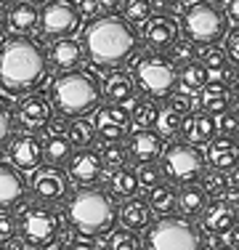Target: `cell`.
I'll use <instances>...</instances> for the list:
<instances>
[{"instance_id": "obj_24", "label": "cell", "mask_w": 239, "mask_h": 250, "mask_svg": "<svg viewBox=\"0 0 239 250\" xmlns=\"http://www.w3.org/2000/svg\"><path fill=\"white\" fill-rule=\"evenodd\" d=\"M197 93H199V109L210 112V115H223L226 109L234 106L231 85H226L223 80H207Z\"/></svg>"}, {"instance_id": "obj_21", "label": "cell", "mask_w": 239, "mask_h": 250, "mask_svg": "<svg viewBox=\"0 0 239 250\" xmlns=\"http://www.w3.org/2000/svg\"><path fill=\"white\" fill-rule=\"evenodd\" d=\"M43 152H45V163L48 165H67L72 160V154H75V144H72L67 128H61V125H56L51 120L48 125V136L43 139Z\"/></svg>"}, {"instance_id": "obj_47", "label": "cell", "mask_w": 239, "mask_h": 250, "mask_svg": "<svg viewBox=\"0 0 239 250\" xmlns=\"http://www.w3.org/2000/svg\"><path fill=\"white\" fill-rule=\"evenodd\" d=\"M226 53H229V59L239 67V24H234L226 32Z\"/></svg>"}, {"instance_id": "obj_30", "label": "cell", "mask_w": 239, "mask_h": 250, "mask_svg": "<svg viewBox=\"0 0 239 250\" xmlns=\"http://www.w3.org/2000/svg\"><path fill=\"white\" fill-rule=\"evenodd\" d=\"M106 187H109V192L115 194L120 200H128V197H136L141 189L139 184V176H136V168H117L112 170L109 178H106Z\"/></svg>"}, {"instance_id": "obj_55", "label": "cell", "mask_w": 239, "mask_h": 250, "mask_svg": "<svg viewBox=\"0 0 239 250\" xmlns=\"http://www.w3.org/2000/svg\"><path fill=\"white\" fill-rule=\"evenodd\" d=\"M210 250H234L231 245H215V248H210Z\"/></svg>"}, {"instance_id": "obj_43", "label": "cell", "mask_w": 239, "mask_h": 250, "mask_svg": "<svg viewBox=\"0 0 239 250\" xmlns=\"http://www.w3.org/2000/svg\"><path fill=\"white\" fill-rule=\"evenodd\" d=\"M19 234V216L11 210H0V245H8Z\"/></svg>"}, {"instance_id": "obj_1", "label": "cell", "mask_w": 239, "mask_h": 250, "mask_svg": "<svg viewBox=\"0 0 239 250\" xmlns=\"http://www.w3.org/2000/svg\"><path fill=\"white\" fill-rule=\"evenodd\" d=\"M48 51L29 35H8L0 40V91L24 96L38 91L48 77Z\"/></svg>"}, {"instance_id": "obj_49", "label": "cell", "mask_w": 239, "mask_h": 250, "mask_svg": "<svg viewBox=\"0 0 239 250\" xmlns=\"http://www.w3.org/2000/svg\"><path fill=\"white\" fill-rule=\"evenodd\" d=\"M226 16L231 24H239V0H229L226 3Z\"/></svg>"}, {"instance_id": "obj_13", "label": "cell", "mask_w": 239, "mask_h": 250, "mask_svg": "<svg viewBox=\"0 0 239 250\" xmlns=\"http://www.w3.org/2000/svg\"><path fill=\"white\" fill-rule=\"evenodd\" d=\"M93 125L101 141H122L130 130V109H125V104L106 101L96 109Z\"/></svg>"}, {"instance_id": "obj_35", "label": "cell", "mask_w": 239, "mask_h": 250, "mask_svg": "<svg viewBox=\"0 0 239 250\" xmlns=\"http://www.w3.org/2000/svg\"><path fill=\"white\" fill-rule=\"evenodd\" d=\"M106 250H141V237L133 229H112L109 240H106Z\"/></svg>"}, {"instance_id": "obj_22", "label": "cell", "mask_w": 239, "mask_h": 250, "mask_svg": "<svg viewBox=\"0 0 239 250\" xmlns=\"http://www.w3.org/2000/svg\"><path fill=\"white\" fill-rule=\"evenodd\" d=\"M207 165L210 168H218V170H226L229 173L234 165H239V139L237 136H229V133H220L207 144Z\"/></svg>"}, {"instance_id": "obj_23", "label": "cell", "mask_w": 239, "mask_h": 250, "mask_svg": "<svg viewBox=\"0 0 239 250\" xmlns=\"http://www.w3.org/2000/svg\"><path fill=\"white\" fill-rule=\"evenodd\" d=\"M85 59V48H82L80 40L75 38H59L51 43L48 48V62L59 69V72H69V69H77Z\"/></svg>"}, {"instance_id": "obj_12", "label": "cell", "mask_w": 239, "mask_h": 250, "mask_svg": "<svg viewBox=\"0 0 239 250\" xmlns=\"http://www.w3.org/2000/svg\"><path fill=\"white\" fill-rule=\"evenodd\" d=\"M14 120L27 133H43L53 120V106L43 93H24L14 109Z\"/></svg>"}, {"instance_id": "obj_6", "label": "cell", "mask_w": 239, "mask_h": 250, "mask_svg": "<svg viewBox=\"0 0 239 250\" xmlns=\"http://www.w3.org/2000/svg\"><path fill=\"white\" fill-rule=\"evenodd\" d=\"M133 80L136 88H141L146 96L152 99H167L173 91H178L181 85V69L170 56L159 51L149 53H136L133 56Z\"/></svg>"}, {"instance_id": "obj_8", "label": "cell", "mask_w": 239, "mask_h": 250, "mask_svg": "<svg viewBox=\"0 0 239 250\" xmlns=\"http://www.w3.org/2000/svg\"><path fill=\"white\" fill-rule=\"evenodd\" d=\"M61 213L56 210V205H48V202H32L19 213V234L29 248H51L61 234Z\"/></svg>"}, {"instance_id": "obj_46", "label": "cell", "mask_w": 239, "mask_h": 250, "mask_svg": "<svg viewBox=\"0 0 239 250\" xmlns=\"http://www.w3.org/2000/svg\"><path fill=\"white\" fill-rule=\"evenodd\" d=\"M75 5H77V11H80V16L85 21L99 19V14H101V3H99V0H75Z\"/></svg>"}, {"instance_id": "obj_45", "label": "cell", "mask_w": 239, "mask_h": 250, "mask_svg": "<svg viewBox=\"0 0 239 250\" xmlns=\"http://www.w3.org/2000/svg\"><path fill=\"white\" fill-rule=\"evenodd\" d=\"M218 130L220 133H229V136H237L239 139V109L237 106H231V109H226L223 115H218Z\"/></svg>"}, {"instance_id": "obj_40", "label": "cell", "mask_w": 239, "mask_h": 250, "mask_svg": "<svg viewBox=\"0 0 239 250\" xmlns=\"http://www.w3.org/2000/svg\"><path fill=\"white\" fill-rule=\"evenodd\" d=\"M181 125H183V115H178L176 109H170V106H165V109H159V117H157V133L165 136H176L181 133Z\"/></svg>"}, {"instance_id": "obj_15", "label": "cell", "mask_w": 239, "mask_h": 250, "mask_svg": "<svg viewBox=\"0 0 239 250\" xmlns=\"http://www.w3.org/2000/svg\"><path fill=\"white\" fill-rule=\"evenodd\" d=\"M104 160H101L99 149L85 146V149H77L72 154V160L67 163V173L77 187H93L99 184V178L104 176Z\"/></svg>"}, {"instance_id": "obj_28", "label": "cell", "mask_w": 239, "mask_h": 250, "mask_svg": "<svg viewBox=\"0 0 239 250\" xmlns=\"http://www.w3.org/2000/svg\"><path fill=\"white\" fill-rule=\"evenodd\" d=\"M207 202H210V194L205 192V187L202 184H183L181 189H178V210L183 213V216H202V210L207 208Z\"/></svg>"}, {"instance_id": "obj_14", "label": "cell", "mask_w": 239, "mask_h": 250, "mask_svg": "<svg viewBox=\"0 0 239 250\" xmlns=\"http://www.w3.org/2000/svg\"><path fill=\"white\" fill-rule=\"evenodd\" d=\"M8 160L21 170H35L45 163V152H43V139L40 133H27L21 130L19 136H14L8 144Z\"/></svg>"}, {"instance_id": "obj_42", "label": "cell", "mask_w": 239, "mask_h": 250, "mask_svg": "<svg viewBox=\"0 0 239 250\" xmlns=\"http://www.w3.org/2000/svg\"><path fill=\"white\" fill-rule=\"evenodd\" d=\"M170 53H173V62L178 64V69L183 67V64H189V62H197L199 59V48H197L191 40H176V45L170 48Z\"/></svg>"}, {"instance_id": "obj_48", "label": "cell", "mask_w": 239, "mask_h": 250, "mask_svg": "<svg viewBox=\"0 0 239 250\" xmlns=\"http://www.w3.org/2000/svg\"><path fill=\"white\" fill-rule=\"evenodd\" d=\"M181 0H152V11L154 14H165V16H173V14H181Z\"/></svg>"}, {"instance_id": "obj_10", "label": "cell", "mask_w": 239, "mask_h": 250, "mask_svg": "<svg viewBox=\"0 0 239 250\" xmlns=\"http://www.w3.org/2000/svg\"><path fill=\"white\" fill-rule=\"evenodd\" d=\"M82 16L77 11L75 0H45L40 11V32L48 40L72 38L80 27Z\"/></svg>"}, {"instance_id": "obj_18", "label": "cell", "mask_w": 239, "mask_h": 250, "mask_svg": "<svg viewBox=\"0 0 239 250\" xmlns=\"http://www.w3.org/2000/svg\"><path fill=\"white\" fill-rule=\"evenodd\" d=\"M239 221V205L229 197H215L202 210V229L210 234H226Z\"/></svg>"}, {"instance_id": "obj_16", "label": "cell", "mask_w": 239, "mask_h": 250, "mask_svg": "<svg viewBox=\"0 0 239 250\" xmlns=\"http://www.w3.org/2000/svg\"><path fill=\"white\" fill-rule=\"evenodd\" d=\"M178 35H181V27L173 16L165 14H152L149 21H143V43H146L149 51H170L176 45Z\"/></svg>"}, {"instance_id": "obj_11", "label": "cell", "mask_w": 239, "mask_h": 250, "mask_svg": "<svg viewBox=\"0 0 239 250\" xmlns=\"http://www.w3.org/2000/svg\"><path fill=\"white\" fill-rule=\"evenodd\" d=\"M69 187H72V178L59 165H40V168H35V176L29 178L32 197L38 202H48V205L67 202Z\"/></svg>"}, {"instance_id": "obj_3", "label": "cell", "mask_w": 239, "mask_h": 250, "mask_svg": "<svg viewBox=\"0 0 239 250\" xmlns=\"http://www.w3.org/2000/svg\"><path fill=\"white\" fill-rule=\"evenodd\" d=\"M64 218L80 237H104L120 221L117 197L101 187H80L64 202Z\"/></svg>"}, {"instance_id": "obj_58", "label": "cell", "mask_w": 239, "mask_h": 250, "mask_svg": "<svg viewBox=\"0 0 239 250\" xmlns=\"http://www.w3.org/2000/svg\"><path fill=\"white\" fill-rule=\"evenodd\" d=\"M29 3H35V5H38V3H45V0H29Z\"/></svg>"}, {"instance_id": "obj_5", "label": "cell", "mask_w": 239, "mask_h": 250, "mask_svg": "<svg viewBox=\"0 0 239 250\" xmlns=\"http://www.w3.org/2000/svg\"><path fill=\"white\" fill-rule=\"evenodd\" d=\"M141 250H205V229L189 216H159L141 240Z\"/></svg>"}, {"instance_id": "obj_39", "label": "cell", "mask_w": 239, "mask_h": 250, "mask_svg": "<svg viewBox=\"0 0 239 250\" xmlns=\"http://www.w3.org/2000/svg\"><path fill=\"white\" fill-rule=\"evenodd\" d=\"M14 128H16L14 109L8 106V101H5V99H0V154L8 149L11 139H14Z\"/></svg>"}, {"instance_id": "obj_38", "label": "cell", "mask_w": 239, "mask_h": 250, "mask_svg": "<svg viewBox=\"0 0 239 250\" xmlns=\"http://www.w3.org/2000/svg\"><path fill=\"white\" fill-rule=\"evenodd\" d=\"M199 184L205 187V192L210 194V197H223L226 189H229V176H226V170L213 168V170H205V173H202Z\"/></svg>"}, {"instance_id": "obj_54", "label": "cell", "mask_w": 239, "mask_h": 250, "mask_svg": "<svg viewBox=\"0 0 239 250\" xmlns=\"http://www.w3.org/2000/svg\"><path fill=\"white\" fill-rule=\"evenodd\" d=\"M231 93H234V106L239 109V77H237V83L231 85Z\"/></svg>"}, {"instance_id": "obj_60", "label": "cell", "mask_w": 239, "mask_h": 250, "mask_svg": "<svg viewBox=\"0 0 239 250\" xmlns=\"http://www.w3.org/2000/svg\"><path fill=\"white\" fill-rule=\"evenodd\" d=\"M0 250H8V248H3V245H0Z\"/></svg>"}, {"instance_id": "obj_56", "label": "cell", "mask_w": 239, "mask_h": 250, "mask_svg": "<svg viewBox=\"0 0 239 250\" xmlns=\"http://www.w3.org/2000/svg\"><path fill=\"white\" fill-rule=\"evenodd\" d=\"M210 3H215V5H226L229 0H210Z\"/></svg>"}, {"instance_id": "obj_57", "label": "cell", "mask_w": 239, "mask_h": 250, "mask_svg": "<svg viewBox=\"0 0 239 250\" xmlns=\"http://www.w3.org/2000/svg\"><path fill=\"white\" fill-rule=\"evenodd\" d=\"M64 250H88V248H64Z\"/></svg>"}, {"instance_id": "obj_51", "label": "cell", "mask_w": 239, "mask_h": 250, "mask_svg": "<svg viewBox=\"0 0 239 250\" xmlns=\"http://www.w3.org/2000/svg\"><path fill=\"white\" fill-rule=\"evenodd\" d=\"M229 189H234V192H239V165H234V168L229 170Z\"/></svg>"}, {"instance_id": "obj_50", "label": "cell", "mask_w": 239, "mask_h": 250, "mask_svg": "<svg viewBox=\"0 0 239 250\" xmlns=\"http://www.w3.org/2000/svg\"><path fill=\"white\" fill-rule=\"evenodd\" d=\"M226 245H231L234 250H239V221L226 231Z\"/></svg>"}, {"instance_id": "obj_2", "label": "cell", "mask_w": 239, "mask_h": 250, "mask_svg": "<svg viewBox=\"0 0 239 250\" xmlns=\"http://www.w3.org/2000/svg\"><path fill=\"white\" fill-rule=\"evenodd\" d=\"M82 48L91 64L101 69H117L139 53L141 32L125 16L106 14L88 21L82 29Z\"/></svg>"}, {"instance_id": "obj_9", "label": "cell", "mask_w": 239, "mask_h": 250, "mask_svg": "<svg viewBox=\"0 0 239 250\" xmlns=\"http://www.w3.org/2000/svg\"><path fill=\"white\" fill-rule=\"evenodd\" d=\"M162 170L173 184H199L205 173L207 157L199 146L189 144V141H170L162 149Z\"/></svg>"}, {"instance_id": "obj_25", "label": "cell", "mask_w": 239, "mask_h": 250, "mask_svg": "<svg viewBox=\"0 0 239 250\" xmlns=\"http://www.w3.org/2000/svg\"><path fill=\"white\" fill-rule=\"evenodd\" d=\"M154 221V210L149 205V200L143 197H128L120 208V224L125 229H133V231H146Z\"/></svg>"}, {"instance_id": "obj_20", "label": "cell", "mask_w": 239, "mask_h": 250, "mask_svg": "<svg viewBox=\"0 0 239 250\" xmlns=\"http://www.w3.org/2000/svg\"><path fill=\"white\" fill-rule=\"evenodd\" d=\"M128 149H130V160L136 163H154L162 157V133H157L154 128H143V130H133L128 139Z\"/></svg>"}, {"instance_id": "obj_32", "label": "cell", "mask_w": 239, "mask_h": 250, "mask_svg": "<svg viewBox=\"0 0 239 250\" xmlns=\"http://www.w3.org/2000/svg\"><path fill=\"white\" fill-rule=\"evenodd\" d=\"M67 133L72 139V144L77 149H85V146H93L99 141V133H96V125L85 117H72L69 125H67Z\"/></svg>"}, {"instance_id": "obj_33", "label": "cell", "mask_w": 239, "mask_h": 250, "mask_svg": "<svg viewBox=\"0 0 239 250\" xmlns=\"http://www.w3.org/2000/svg\"><path fill=\"white\" fill-rule=\"evenodd\" d=\"M99 154H101V160H104L106 170H117V168H122V165H128V160H130V149L122 141H101Z\"/></svg>"}, {"instance_id": "obj_34", "label": "cell", "mask_w": 239, "mask_h": 250, "mask_svg": "<svg viewBox=\"0 0 239 250\" xmlns=\"http://www.w3.org/2000/svg\"><path fill=\"white\" fill-rule=\"evenodd\" d=\"M207 80H210V72L202 62H189L181 67V85L186 91H199Z\"/></svg>"}, {"instance_id": "obj_61", "label": "cell", "mask_w": 239, "mask_h": 250, "mask_svg": "<svg viewBox=\"0 0 239 250\" xmlns=\"http://www.w3.org/2000/svg\"><path fill=\"white\" fill-rule=\"evenodd\" d=\"M181 3H183V0H181ZM189 3H191V0H189Z\"/></svg>"}, {"instance_id": "obj_31", "label": "cell", "mask_w": 239, "mask_h": 250, "mask_svg": "<svg viewBox=\"0 0 239 250\" xmlns=\"http://www.w3.org/2000/svg\"><path fill=\"white\" fill-rule=\"evenodd\" d=\"M149 205H152L154 216H173L178 213V189L173 184H157L149 189Z\"/></svg>"}, {"instance_id": "obj_41", "label": "cell", "mask_w": 239, "mask_h": 250, "mask_svg": "<svg viewBox=\"0 0 239 250\" xmlns=\"http://www.w3.org/2000/svg\"><path fill=\"white\" fill-rule=\"evenodd\" d=\"M229 53H226V48H220L218 43L215 45H207L205 51H202V64L207 67V72H220V69L229 64Z\"/></svg>"}, {"instance_id": "obj_4", "label": "cell", "mask_w": 239, "mask_h": 250, "mask_svg": "<svg viewBox=\"0 0 239 250\" xmlns=\"http://www.w3.org/2000/svg\"><path fill=\"white\" fill-rule=\"evenodd\" d=\"M104 99V88H101L99 77L88 69H69L51 80L48 88V101L61 117H85L101 106Z\"/></svg>"}, {"instance_id": "obj_36", "label": "cell", "mask_w": 239, "mask_h": 250, "mask_svg": "<svg viewBox=\"0 0 239 250\" xmlns=\"http://www.w3.org/2000/svg\"><path fill=\"white\" fill-rule=\"evenodd\" d=\"M122 16L130 21V24H143V21H149V16L154 14L152 11V0H122Z\"/></svg>"}, {"instance_id": "obj_44", "label": "cell", "mask_w": 239, "mask_h": 250, "mask_svg": "<svg viewBox=\"0 0 239 250\" xmlns=\"http://www.w3.org/2000/svg\"><path fill=\"white\" fill-rule=\"evenodd\" d=\"M167 106L186 117L194 112V96H191V91H173L170 96H167Z\"/></svg>"}, {"instance_id": "obj_59", "label": "cell", "mask_w": 239, "mask_h": 250, "mask_svg": "<svg viewBox=\"0 0 239 250\" xmlns=\"http://www.w3.org/2000/svg\"><path fill=\"white\" fill-rule=\"evenodd\" d=\"M24 250H43V248H29V245H27V248H24Z\"/></svg>"}, {"instance_id": "obj_29", "label": "cell", "mask_w": 239, "mask_h": 250, "mask_svg": "<svg viewBox=\"0 0 239 250\" xmlns=\"http://www.w3.org/2000/svg\"><path fill=\"white\" fill-rule=\"evenodd\" d=\"M162 106L157 104V99L141 96L133 99V109H130V130H143V128H157V117Z\"/></svg>"}, {"instance_id": "obj_53", "label": "cell", "mask_w": 239, "mask_h": 250, "mask_svg": "<svg viewBox=\"0 0 239 250\" xmlns=\"http://www.w3.org/2000/svg\"><path fill=\"white\" fill-rule=\"evenodd\" d=\"M99 3H101V8H104V11H109V14H112V11H117L120 5H122V0H99Z\"/></svg>"}, {"instance_id": "obj_52", "label": "cell", "mask_w": 239, "mask_h": 250, "mask_svg": "<svg viewBox=\"0 0 239 250\" xmlns=\"http://www.w3.org/2000/svg\"><path fill=\"white\" fill-rule=\"evenodd\" d=\"M8 27V0H0V32Z\"/></svg>"}, {"instance_id": "obj_17", "label": "cell", "mask_w": 239, "mask_h": 250, "mask_svg": "<svg viewBox=\"0 0 239 250\" xmlns=\"http://www.w3.org/2000/svg\"><path fill=\"white\" fill-rule=\"evenodd\" d=\"M29 181L24 178V170L14 163H0V210H16L27 200Z\"/></svg>"}, {"instance_id": "obj_7", "label": "cell", "mask_w": 239, "mask_h": 250, "mask_svg": "<svg viewBox=\"0 0 239 250\" xmlns=\"http://www.w3.org/2000/svg\"><path fill=\"white\" fill-rule=\"evenodd\" d=\"M229 24L231 21L226 16V8L210 3V0H191V5L181 11V19H178L183 38L202 48L220 43L229 32Z\"/></svg>"}, {"instance_id": "obj_27", "label": "cell", "mask_w": 239, "mask_h": 250, "mask_svg": "<svg viewBox=\"0 0 239 250\" xmlns=\"http://www.w3.org/2000/svg\"><path fill=\"white\" fill-rule=\"evenodd\" d=\"M101 88H104V99L112 104H130L136 99V80L130 72H122V69L112 72L101 83Z\"/></svg>"}, {"instance_id": "obj_37", "label": "cell", "mask_w": 239, "mask_h": 250, "mask_svg": "<svg viewBox=\"0 0 239 250\" xmlns=\"http://www.w3.org/2000/svg\"><path fill=\"white\" fill-rule=\"evenodd\" d=\"M136 176H139V184L143 189H154L157 184H162V163L154 160V163H136Z\"/></svg>"}, {"instance_id": "obj_26", "label": "cell", "mask_w": 239, "mask_h": 250, "mask_svg": "<svg viewBox=\"0 0 239 250\" xmlns=\"http://www.w3.org/2000/svg\"><path fill=\"white\" fill-rule=\"evenodd\" d=\"M8 27L16 35H29L40 29V8L29 0H16L8 5Z\"/></svg>"}, {"instance_id": "obj_19", "label": "cell", "mask_w": 239, "mask_h": 250, "mask_svg": "<svg viewBox=\"0 0 239 250\" xmlns=\"http://www.w3.org/2000/svg\"><path fill=\"white\" fill-rule=\"evenodd\" d=\"M181 133H183V141L194 146H207L210 141L218 136V120L210 112H191V115L183 117V125H181Z\"/></svg>"}]
</instances>
